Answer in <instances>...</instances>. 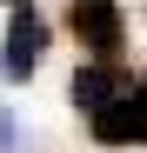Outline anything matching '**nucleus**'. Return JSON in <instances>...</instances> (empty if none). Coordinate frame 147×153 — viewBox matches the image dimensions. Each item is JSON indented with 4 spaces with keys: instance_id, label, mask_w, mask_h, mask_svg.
<instances>
[{
    "instance_id": "obj_4",
    "label": "nucleus",
    "mask_w": 147,
    "mask_h": 153,
    "mask_svg": "<svg viewBox=\"0 0 147 153\" xmlns=\"http://www.w3.org/2000/svg\"><path fill=\"white\" fill-rule=\"evenodd\" d=\"M134 120H140V146H147V80H134Z\"/></svg>"
},
{
    "instance_id": "obj_2",
    "label": "nucleus",
    "mask_w": 147,
    "mask_h": 153,
    "mask_svg": "<svg viewBox=\"0 0 147 153\" xmlns=\"http://www.w3.org/2000/svg\"><path fill=\"white\" fill-rule=\"evenodd\" d=\"M40 53H47V27H40V13L27 7V0H14V13H7V80L20 87V80L40 67Z\"/></svg>"
},
{
    "instance_id": "obj_1",
    "label": "nucleus",
    "mask_w": 147,
    "mask_h": 153,
    "mask_svg": "<svg viewBox=\"0 0 147 153\" xmlns=\"http://www.w3.org/2000/svg\"><path fill=\"white\" fill-rule=\"evenodd\" d=\"M67 33L94 60H114L127 40V13H120V0H67Z\"/></svg>"
},
{
    "instance_id": "obj_3",
    "label": "nucleus",
    "mask_w": 147,
    "mask_h": 153,
    "mask_svg": "<svg viewBox=\"0 0 147 153\" xmlns=\"http://www.w3.org/2000/svg\"><path fill=\"white\" fill-rule=\"evenodd\" d=\"M120 87H127V80L114 73V60H94V67H80V73H74V87H67V100H74L80 113H100V107H107V100H114Z\"/></svg>"
}]
</instances>
